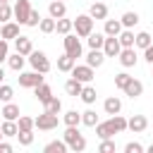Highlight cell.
<instances>
[{
	"label": "cell",
	"instance_id": "cell-6",
	"mask_svg": "<svg viewBox=\"0 0 153 153\" xmlns=\"http://www.w3.org/2000/svg\"><path fill=\"white\" fill-rule=\"evenodd\" d=\"M38 84H43V74L31 69V72H22L19 74V86L22 88H36Z\"/></svg>",
	"mask_w": 153,
	"mask_h": 153
},
{
	"label": "cell",
	"instance_id": "cell-28",
	"mask_svg": "<svg viewBox=\"0 0 153 153\" xmlns=\"http://www.w3.org/2000/svg\"><path fill=\"white\" fill-rule=\"evenodd\" d=\"M79 98L86 103V105H93L96 103V98H98V93H96V88L93 86H88V84H84V88H81V93H79Z\"/></svg>",
	"mask_w": 153,
	"mask_h": 153
},
{
	"label": "cell",
	"instance_id": "cell-50",
	"mask_svg": "<svg viewBox=\"0 0 153 153\" xmlns=\"http://www.w3.org/2000/svg\"><path fill=\"white\" fill-rule=\"evenodd\" d=\"M2 79H5V69H2V65H0V84H2Z\"/></svg>",
	"mask_w": 153,
	"mask_h": 153
},
{
	"label": "cell",
	"instance_id": "cell-29",
	"mask_svg": "<svg viewBox=\"0 0 153 153\" xmlns=\"http://www.w3.org/2000/svg\"><path fill=\"white\" fill-rule=\"evenodd\" d=\"M0 115H2L5 120H14V122H17L22 112H19V105H14V103L10 100V103H5V108H2V112H0Z\"/></svg>",
	"mask_w": 153,
	"mask_h": 153
},
{
	"label": "cell",
	"instance_id": "cell-38",
	"mask_svg": "<svg viewBox=\"0 0 153 153\" xmlns=\"http://www.w3.org/2000/svg\"><path fill=\"white\" fill-rule=\"evenodd\" d=\"M38 29H41V33H53V31H55V19H53L50 14L43 17L41 24H38Z\"/></svg>",
	"mask_w": 153,
	"mask_h": 153
},
{
	"label": "cell",
	"instance_id": "cell-24",
	"mask_svg": "<svg viewBox=\"0 0 153 153\" xmlns=\"http://www.w3.org/2000/svg\"><path fill=\"white\" fill-rule=\"evenodd\" d=\"M103 110H105L108 115H117V112L122 110V100H120L117 96H110V98H105V103H103Z\"/></svg>",
	"mask_w": 153,
	"mask_h": 153
},
{
	"label": "cell",
	"instance_id": "cell-4",
	"mask_svg": "<svg viewBox=\"0 0 153 153\" xmlns=\"http://www.w3.org/2000/svg\"><path fill=\"white\" fill-rule=\"evenodd\" d=\"M62 43H65V53H67L69 57H74V60H76V57H81V53H84V50H81V41H79V36H76V33H67V36L62 38Z\"/></svg>",
	"mask_w": 153,
	"mask_h": 153
},
{
	"label": "cell",
	"instance_id": "cell-25",
	"mask_svg": "<svg viewBox=\"0 0 153 153\" xmlns=\"http://www.w3.org/2000/svg\"><path fill=\"white\" fill-rule=\"evenodd\" d=\"M72 29H74V19H67V17H60V19H55V31H57V33L67 36Z\"/></svg>",
	"mask_w": 153,
	"mask_h": 153
},
{
	"label": "cell",
	"instance_id": "cell-21",
	"mask_svg": "<svg viewBox=\"0 0 153 153\" xmlns=\"http://www.w3.org/2000/svg\"><path fill=\"white\" fill-rule=\"evenodd\" d=\"M86 43H88V48H91V50H103V43H105V33H98V31L93 33V31H91V33L86 36Z\"/></svg>",
	"mask_w": 153,
	"mask_h": 153
},
{
	"label": "cell",
	"instance_id": "cell-53",
	"mask_svg": "<svg viewBox=\"0 0 153 153\" xmlns=\"http://www.w3.org/2000/svg\"><path fill=\"white\" fill-rule=\"evenodd\" d=\"M0 2H10V0H0Z\"/></svg>",
	"mask_w": 153,
	"mask_h": 153
},
{
	"label": "cell",
	"instance_id": "cell-47",
	"mask_svg": "<svg viewBox=\"0 0 153 153\" xmlns=\"http://www.w3.org/2000/svg\"><path fill=\"white\" fill-rule=\"evenodd\" d=\"M41 14H38V10H31V14H29V22H26V26H38L41 24Z\"/></svg>",
	"mask_w": 153,
	"mask_h": 153
},
{
	"label": "cell",
	"instance_id": "cell-14",
	"mask_svg": "<svg viewBox=\"0 0 153 153\" xmlns=\"http://www.w3.org/2000/svg\"><path fill=\"white\" fill-rule=\"evenodd\" d=\"M48 14H50L53 19L67 17V5H65V0H50V5H48Z\"/></svg>",
	"mask_w": 153,
	"mask_h": 153
},
{
	"label": "cell",
	"instance_id": "cell-7",
	"mask_svg": "<svg viewBox=\"0 0 153 153\" xmlns=\"http://www.w3.org/2000/svg\"><path fill=\"white\" fill-rule=\"evenodd\" d=\"M12 10H14V22L26 24V22H29V14H31V10H33V7H31V2H29V0H17Z\"/></svg>",
	"mask_w": 153,
	"mask_h": 153
},
{
	"label": "cell",
	"instance_id": "cell-23",
	"mask_svg": "<svg viewBox=\"0 0 153 153\" xmlns=\"http://www.w3.org/2000/svg\"><path fill=\"white\" fill-rule=\"evenodd\" d=\"M81 88H84V81H79V79H67L65 81V91H67V96H72V98H76L79 93H81Z\"/></svg>",
	"mask_w": 153,
	"mask_h": 153
},
{
	"label": "cell",
	"instance_id": "cell-10",
	"mask_svg": "<svg viewBox=\"0 0 153 153\" xmlns=\"http://www.w3.org/2000/svg\"><path fill=\"white\" fill-rule=\"evenodd\" d=\"M120 50H122L120 38H117V36H105V43H103V53H105V57H117Z\"/></svg>",
	"mask_w": 153,
	"mask_h": 153
},
{
	"label": "cell",
	"instance_id": "cell-34",
	"mask_svg": "<svg viewBox=\"0 0 153 153\" xmlns=\"http://www.w3.org/2000/svg\"><path fill=\"white\" fill-rule=\"evenodd\" d=\"M110 124H112V129H115V134H122V131H127V120L117 112V115H110V120H108Z\"/></svg>",
	"mask_w": 153,
	"mask_h": 153
},
{
	"label": "cell",
	"instance_id": "cell-45",
	"mask_svg": "<svg viewBox=\"0 0 153 153\" xmlns=\"http://www.w3.org/2000/svg\"><path fill=\"white\" fill-rule=\"evenodd\" d=\"M7 57H10V41L0 38V65L7 62Z\"/></svg>",
	"mask_w": 153,
	"mask_h": 153
},
{
	"label": "cell",
	"instance_id": "cell-5",
	"mask_svg": "<svg viewBox=\"0 0 153 153\" xmlns=\"http://www.w3.org/2000/svg\"><path fill=\"white\" fill-rule=\"evenodd\" d=\"M33 124H36V129H41V131H50V129L57 127V115L43 110L38 117H33Z\"/></svg>",
	"mask_w": 153,
	"mask_h": 153
},
{
	"label": "cell",
	"instance_id": "cell-26",
	"mask_svg": "<svg viewBox=\"0 0 153 153\" xmlns=\"http://www.w3.org/2000/svg\"><path fill=\"white\" fill-rule=\"evenodd\" d=\"M24 62H26V55H22V53H17V50H14V55H10V57H7V67H10V69H14V72H22Z\"/></svg>",
	"mask_w": 153,
	"mask_h": 153
},
{
	"label": "cell",
	"instance_id": "cell-18",
	"mask_svg": "<svg viewBox=\"0 0 153 153\" xmlns=\"http://www.w3.org/2000/svg\"><path fill=\"white\" fill-rule=\"evenodd\" d=\"M33 96L38 98V103H43V105H45V103L53 98V88H50V86L43 81V84H38V86L33 88Z\"/></svg>",
	"mask_w": 153,
	"mask_h": 153
},
{
	"label": "cell",
	"instance_id": "cell-44",
	"mask_svg": "<svg viewBox=\"0 0 153 153\" xmlns=\"http://www.w3.org/2000/svg\"><path fill=\"white\" fill-rule=\"evenodd\" d=\"M129 79H131V76H129L127 72H120V74H115V86H117L120 91H124V86L129 84Z\"/></svg>",
	"mask_w": 153,
	"mask_h": 153
},
{
	"label": "cell",
	"instance_id": "cell-2",
	"mask_svg": "<svg viewBox=\"0 0 153 153\" xmlns=\"http://www.w3.org/2000/svg\"><path fill=\"white\" fill-rule=\"evenodd\" d=\"M29 65H31L36 72H41V74H48V72H50V60H48V55H45L43 50H31Z\"/></svg>",
	"mask_w": 153,
	"mask_h": 153
},
{
	"label": "cell",
	"instance_id": "cell-40",
	"mask_svg": "<svg viewBox=\"0 0 153 153\" xmlns=\"http://www.w3.org/2000/svg\"><path fill=\"white\" fill-rule=\"evenodd\" d=\"M17 127H19V131H29V129H33L36 124H33V117H29V115H19Z\"/></svg>",
	"mask_w": 153,
	"mask_h": 153
},
{
	"label": "cell",
	"instance_id": "cell-20",
	"mask_svg": "<svg viewBox=\"0 0 153 153\" xmlns=\"http://www.w3.org/2000/svg\"><path fill=\"white\" fill-rule=\"evenodd\" d=\"M117 38H120V45L122 48H134V43H136V33L131 29H122Z\"/></svg>",
	"mask_w": 153,
	"mask_h": 153
},
{
	"label": "cell",
	"instance_id": "cell-11",
	"mask_svg": "<svg viewBox=\"0 0 153 153\" xmlns=\"http://www.w3.org/2000/svg\"><path fill=\"white\" fill-rule=\"evenodd\" d=\"M146 127H148V120H146V115H131V117L127 120V129H129V131H134V134H141V131H146Z\"/></svg>",
	"mask_w": 153,
	"mask_h": 153
},
{
	"label": "cell",
	"instance_id": "cell-13",
	"mask_svg": "<svg viewBox=\"0 0 153 153\" xmlns=\"http://www.w3.org/2000/svg\"><path fill=\"white\" fill-rule=\"evenodd\" d=\"M14 50L29 57V55H31V50H33V43H31V38H29V36H22V33H19V36L14 38Z\"/></svg>",
	"mask_w": 153,
	"mask_h": 153
},
{
	"label": "cell",
	"instance_id": "cell-32",
	"mask_svg": "<svg viewBox=\"0 0 153 153\" xmlns=\"http://www.w3.org/2000/svg\"><path fill=\"white\" fill-rule=\"evenodd\" d=\"M74 65H76V60H74V57H69L67 53L57 57V69H60V72H72V69H74Z\"/></svg>",
	"mask_w": 153,
	"mask_h": 153
},
{
	"label": "cell",
	"instance_id": "cell-3",
	"mask_svg": "<svg viewBox=\"0 0 153 153\" xmlns=\"http://www.w3.org/2000/svg\"><path fill=\"white\" fill-rule=\"evenodd\" d=\"M74 31L79 38H86L91 31H93V17L91 14H76L74 19Z\"/></svg>",
	"mask_w": 153,
	"mask_h": 153
},
{
	"label": "cell",
	"instance_id": "cell-46",
	"mask_svg": "<svg viewBox=\"0 0 153 153\" xmlns=\"http://www.w3.org/2000/svg\"><path fill=\"white\" fill-rule=\"evenodd\" d=\"M146 148L139 143V141H129V143H124V153H143Z\"/></svg>",
	"mask_w": 153,
	"mask_h": 153
},
{
	"label": "cell",
	"instance_id": "cell-49",
	"mask_svg": "<svg viewBox=\"0 0 153 153\" xmlns=\"http://www.w3.org/2000/svg\"><path fill=\"white\" fill-rule=\"evenodd\" d=\"M143 57H146V62H148V65H153V45H148V48L143 50Z\"/></svg>",
	"mask_w": 153,
	"mask_h": 153
},
{
	"label": "cell",
	"instance_id": "cell-54",
	"mask_svg": "<svg viewBox=\"0 0 153 153\" xmlns=\"http://www.w3.org/2000/svg\"><path fill=\"white\" fill-rule=\"evenodd\" d=\"M103 2H105V0H103Z\"/></svg>",
	"mask_w": 153,
	"mask_h": 153
},
{
	"label": "cell",
	"instance_id": "cell-39",
	"mask_svg": "<svg viewBox=\"0 0 153 153\" xmlns=\"http://www.w3.org/2000/svg\"><path fill=\"white\" fill-rule=\"evenodd\" d=\"M45 110L53 112V115H60V112H62V100H60L57 96H53V98L45 103Z\"/></svg>",
	"mask_w": 153,
	"mask_h": 153
},
{
	"label": "cell",
	"instance_id": "cell-48",
	"mask_svg": "<svg viewBox=\"0 0 153 153\" xmlns=\"http://www.w3.org/2000/svg\"><path fill=\"white\" fill-rule=\"evenodd\" d=\"M14 151V146L12 143H7V141H0V153H12Z\"/></svg>",
	"mask_w": 153,
	"mask_h": 153
},
{
	"label": "cell",
	"instance_id": "cell-15",
	"mask_svg": "<svg viewBox=\"0 0 153 153\" xmlns=\"http://www.w3.org/2000/svg\"><path fill=\"white\" fill-rule=\"evenodd\" d=\"M141 93H143V84H141L139 79H134V76H131V79H129V84L124 86V96H129V98L134 100V98H139Z\"/></svg>",
	"mask_w": 153,
	"mask_h": 153
},
{
	"label": "cell",
	"instance_id": "cell-51",
	"mask_svg": "<svg viewBox=\"0 0 153 153\" xmlns=\"http://www.w3.org/2000/svg\"><path fill=\"white\" fill-rule=\"evenodd\" d=\"M146 151H148V153H153V143H151V146H148V148H146Z\"/></svg>",
	"mask_w": 153,
	"mask_h": 153
},
{
	"label": "cell",
	"instance_id": "cell-27",
	"mask_svg": "<svg viewBox=\"0 0 153 153\" xmlns=\"http://www.w3.org/2000/svg\"><path fill=\"white\" fill-rule=\"evenodd\" d=\"M0 129H2L5 139H17V134H19V127H17L14 120H5V122L0 124Z\"/></svg>",
	"mask_w": 153,
	"mask_h": 153
},
{
	"label": "cell",
	"instance_id": "cell-9",
	"mask_svg": "<svg viewBox=\"0 0 153 153\" xmlns=\"http://www.w3.org/2000/svg\"><path fill=\"white\" fill-rule=\"evenodd\" d=\"M74 79H79V81H84V84H91L93 81V67H88V65H74V69L69 72Z\"/></svg>",
	"mask_w": 153,
	"mask_h": 153
},
{
	"label": "cell",
	"instance_id": "cell-30",
	"mask_svg": "<svg viewBox=\"0 0 153 153\" xmlns=\"http://www.w3.org/2000/svg\"><path fill=\"white\" fill-rule=\"evenodd\" d=\"M96 134H98V139H112L115 136V129H112L110 122H98L96 124Z\"/></svg>",
	"mask_w": 153,
	"mask_h": 153
},
{
	"label": "cell",
	"instance_id": "cell-37",
	"mask_svg": "<svg viewBox=\"0 0 153 153\" xmlns=\"http://www.w3.org/2000/svg\"><path fill=\"white\" fill-rule=\"evenodd\" d=\"M12 17H14V10L10 7V2H0V24L12 22Z\"/></svg>",
	"mask_w": 153,
	"mask_h": 153
},
{
	"label": "cell",
	"instance_id": "cell-42",
	"mask_svg": "<svg viewBox=\"0 0 153 153\" xmlns=\"http://www.w3.org/2000/svg\"><path fill=\"white\" fill-rule=\"evenodd\" d=\"M12 98H14V88L7 86V84H0V100L2 103H10Z\"/></svg>",
	"mask_w": 153,
	"mask_h": 153
},
{
	"label": "cell",
	"instance_id": "cell-16",
	"mask_svg": "<svg viewBox=\"0 0 153 153\" xmlns=\"http://www.w3.org/2000/svg\"><path fill=\"white\" fill-rule=\"evenodd\" d=\"M67 151H69V146L65 139H55V141H48L43 146V153H67Z\"/></svg>",
	"mask_w": 153,
	"mask_h": 153
},
{
	"label": "cell",
	"instance_id": "cell-19",
	"mask_svg": "<svg viewBox=\"0 0 153 153\" xmlns=\"http://www.w3.org/2000/svg\"><path fill=\"white\" fill-rule=\"evenodd\" d=\"M124 26H122V22L120 19H105V26H103V33L105 36H120V31H122Z\"/></svg>",
	"mask_w": 153,
	"mask_h": 153
},
{
	"label": "cell",
	"instance_id": "cell-12",
	"mask_svg": "<svg viewBox=\"0 0 153 153\" xmlns=\"http://www.w3.org/2000/svg\"><path fill=\"white\" fill-rule=\"evenodd\" d=\"M19 36V22H5L2 29H0V38L5 41H14Z\"/></svg>",
	"mask_w": 153,
	"mask_h": 153
},
{
	"label": "cell",
	"instance_id": "cell-33",
	"mask_svg": "<svg viewBox=\"0 0 153 153\" xmlns=\"http://www.w3.org/2000/svg\"><path fill=\"white\" fill-rule=\"evenodd\" d=\"M62 122H65L67 127H79V124H81V112H76V110H67V112L62 115Z\"/></svg>",
	"mask_w": 153,
	"mask_h": 153
},
{
	"label": "cell",
	"instance_id": "cell-41",
	"mask_svg": "<svg viewBox=\"0 0 153 153\" xmlns=\"http://www.w3.org/2000/svg\"><path fill=\"white\" fill-rule=\"evenodd\" d=\"M17 141H19V146H31V143H33V129L19 131V134H17Z\"/></svg>",
	"mask_w": 153,
	"mask_h": 153
},
{
	"label": "cell",
	"instance_id": "cell-36",
	"mask_svg": "<svg viewBox=\"0 0 153 153\" xmlns=\"http://www.w3.org/2000/svg\"><path fill=\"white\" fill-rule=\"evenodd\" d=\"M81 124H84V127H96V124H98V115H96V110H91V108L84 110V112H81Z\"/></svg>",
	"mask_w": 153,
	"mask_h": 153
},
{
	"label": "cell",
	"instance_id": "cell-1",
	"mask_svg": "<svg viewBox=\"0 0 153 153\" xmlns=\"http://www.w3.org/2000/svg\"><path fill=\"white\" fill-rule=\"evenodd\" d=\"M62 139L67 141L69 151H74V153H81V151L86 148V139H84V134L79 131V127H67L65 134H62Z\"/></svg>",
	"mask_w": 153,
	"mask_h": 153
},
{
	"label": "cell",
	"instance_id": "cell-35",
	"mask_svg": "<svg viewBox=\"0 0 153 153\" xmlns=\"http://www.w3.org/2000/svg\"><path fill=\"white\" fill-rule=\"evenodd\" d=\"M148 45H153V38H151V33H148V31H139V33H136V43H134V48H141V50H146Z\"/></svg>",
	"mask_w": 153,
	"mask_h": 153
},
{
	"label": "cell",
	"instance_id": "cell-52",
	"mask_svg": "<svg viewBox=\"0 0 153 153\" xmlns=\"http://www.w3.org/2000/svg\"><path fill=\"white\" fill-rule=\"evenodd\" d=\"M2 139H5V134H2V129H0V141H2Z\"/></svg>",
	"mask_w": 153,
	"mask_h": 153
},
{
	"label": "cell",
	"instance_id": "cell-17",
	"mask_svg": "<svg viewBox=\"0 0 153 153\" xmlns=\"http://www.w3.org/2000/svg\"><path fill=\"white\" fill-rule=\"evenodd\" d=\"M88 14H91L93 19H108V5H105L103 0H96V2L88 7Z\"/></svg>",
	"mask_w": 153,
	"mask_h": 153
},
{
	"label": "cell",
	"instance_id": "cell-22",
	"mask_svg": "<svg viewBox=\"0 0 153 153\" xmlns=\"http://www.w3.org/2000/svg\"><path fill=\"white\" fill-rule=\"evenodd\" d=\"M103 62H105V53H103V50H91V53L86 55V65L93 67V69H98Z\"/></svg>",
	"mask_w": 153,
	"mask_h": 153
},
{
	"label": "cell",
	"instance_id": "cell-8",
	"mask_svg": "<svg viewBox=\"0 0 153 153\" xmlns=\"http://www.w3.org/2000/svg\"><path fill=\"white\" fill-rule=\"evenodd\" d=\"M117 60H120V65H122L124 69H129V67H134V65L139 62V55H136L134 48H122L120 55H117Z\"/></svg>",
	"mask_w": 153,
	"mask_h": 153
},
{
	"label": "cell",
	"instance_id": "cell-43",
	"mask_svg": "<svg viewBox=\"0 0 153 153\" xmlns=\"http://www.w3.org/2000/svg\"><path fill=\"white\" fill-rule=\"evenodd\" d=\"M115 141L112 139H100V146H98V153H115Z\"/></svg>",
	"mask_w": 153,
	"mask_h": 153
},
{
	"label": "cell",
	"instance_id": "cell-31",
	"mask_svg": "<svg viewBox=\"0 0 153 153\" xmlns=\"http://www.w3.org/2000/svg\"><path fill=\"white\" fill-rule=\"evenodd\" d=\"M120 22H122L124 29H134V26L139 24V12H131V10H129V12H124V14L120 17Z\"/></svg>",
	"mask_w": 153,
	"mask_h": 153
}]
</instances>
